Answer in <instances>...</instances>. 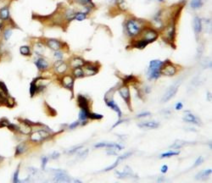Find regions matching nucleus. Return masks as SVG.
Here are the masks:
<instances>
[{"instance_id": "4468645a", "label": "nucleus", "mask_w": 212, "mask_h": 183, "mask_svg": "<svg viewBox=\"0 0 212 183\" xmlns=\"http://www.w3.org/2000/svg\"><path fill=\"white\" fill-rule=\"evenodd\" d=\"M193 28L196 33H200L202 31V21L200 17H195L193 20Z\"/></svg>"}, {"instance_id": "603ef678", "label": "nucleus", "mask_w": 212, "mask_h": 183, "mask_svg": "<svg viewBox=\"0 0 212 183\" xmlns=\"http://www.w3.org/2000/svg\"><path fill=\"white\" fill-rule=\"evenodd\" d=\"M158 1H160V2H162V1H164V0H158Z\"/></svg>"}, {"instance_id": "7c9ffc66", "label": "nucleus", "mask_w": 212, "mask_h": 183, "mask_svg": "<svg viewBox=\"0 0 212 183\" xmlns=\"http://www.w3.org/2000/svg\"><path fill=\"white\" fill-rule=\"evenodd\" d=\"M25 151H26V147H25L24 144H21V145H19V146L17 147V148H16V155L23 154Z\"/></svg>"}, {"instance_id": "79ce46f5", "label": "nucleus", "mask_w": 212, "mask_h": 183, "mask_svg": "<svg viewBox=\"0 0 212 183\" xmlns=\"http://www.w3.org/2000/svg\"><path fill=\"white\" fill-rule=\"evenodd\" d=\"M175 108H176V110H182V109H183V103H182L181 102H179V103H177L176 104Z\"/></svg>"}, {"instance_id": "37998d69", "label": "nucleus", "mask_w": 212, "mask_h": 183, "mask_svg": "<svg viewBox=\"0 0 212 183\" xmlns=\"http://www.w3.org/2000/svg\"><path fill=\"white\" fill-rule=\"evenodd\" d=\"M148 115H150V113L149 112H144V113H142V114H139L138 115V118H141V117H146Z\"/></svg>"}, {"instance_id": "5701e85b", "label": "nucleus", "mask_w": 212, "mask_h": 183, "mask_svg": "<svg viewBox=\"0 0 212 183\" xmlns=\"http://www.w3.org/2000/svg\"><path fill=\"white\" fill-rule=\"evenodd\" d=\"M9 8L7 7L3 8L0 10V16H1L2 19L6 20V19L9 18Z\"/></svg>"}, {"instance_id": "c03bdc74", "label": "nucleus", "mask_w": 212, "mask_h": 183, "mask_svg": "<svg viewBox=\"0 0 212 183\" xmlns=\"http://www.w3.org/2000/svg\"><path fill=\"white\" fill-rule=\"evenodd\" d=\"M54 57H56L57 59H61L63 57V55H62V53L60 52H55L54 53Z\"/></svg>"}, {"instance_id": "f704fd0d", "label": "nucleus", "mask_w": 212, "mask_h": 183, "mask_svg": "<svg viewBox=\"0 0 212 183\" xmlns=\"http://www.w3.org/2000/svg\"><path fill=\"white\" fill-rule=\"evenodd\" d=\"M88 117L91 119H101L103 115L98 114H94V113H88Z\"/></svg>"}, {"instance_id": "7ed1b4c3", "label": "nucleus", "mask_w": 212, "mask_h": 183, "mask_svg": "<svg viewBox=\"0 0 212 183\" xmlns=\"http://www.w3.org/2000/svg\"><path fill=\"white\" fill-rule=\"evenodd\" d=\"M180 85V81L177 82V83H175L172 86H170V88L166 91V93H165V95L163 96V98L161 99V101L163 103H166L167 101H169L170 99L173 98L175 96V94L176 93L177 90H178V87H179Z\"/></svg>"}, {"instance_id": "0eeeda50", "label": "nucleus", "mask_w": 212, "mask_h": 183, "mask_svg": "<svg viewBox=\"0 0 212 183\" xmlns=\"http://www.w3.org/2000/svg\"><path fill=\"white\" fill-rule=\"evenodd\" d=\"M104 100H105V103H106V104H107V106H109L110 108H111L112 110H115V112H117L119 118H121V110H120V108L118 107V105H117V104H116V103H115L112 99H107V98H104Z\"/></svg>"}, {"instance_id": "c756f323", "label": "nucleus", "mask_w": 212, "mask_h": 183, "mask_svg": "<svg viewBox=\"0 0 212 183\" xmlns=\"http://www.w3.org/2000/svg\"><path fill=\"white\" fill-rule=\"evenodd\" d=\"M37 86L36 85V82L34 81V82H32V84H31V88H30V93H31V95L32 96H33L34 94L36 93V92H37Z\"/></svg>"}, {"instance_id": "4be33fe9", "label": "nucleus", "mask_w": 212, "mask_h": 183, "mask_svg": "<svg viewBox=\"0 0 212 183\" xmlns=\"http://www.w3.org/2000/svg\"><path fill=\"white\" fill-rule=\"evenodd\" d=\"M202 4H203L202 0H192L190 5H191L192 8L196 9V8H200L202 6Z\"/></svg>"}, {"instance_id": "39448f33", "label": "nucleus", "mask_w": 212, "mask_h": 183, "mask_svg": "<svg viewBox=\"0 0 212 183\" xmlns=\"http://www.w3.org/2000/svg\"><path fill=\"white\" fill-rule=\"evenodd\" d=\"M162 66H164V68L160 69V73L163 74L165 76H172L176 74V68L175 66L170 64V63H166V64H164L162 65Z\"/></svg>"}, {"instance_id": "ddd939ff", "label": "nucleus", "mask_w": 212, "mask_h": 183, "mask_svg": "<svg viewBox=\"0 0 212 183\" xmlns=\"http://www.w3.org/2000/svg\"><path fill=\"white\" fill-rule=\"evenodd\" d=\"M35 64L37 65V68L39 69H42V70L46 69L48 68V66H49L48 62L45 60L44 59H43V58H39V59L35 62Z\"/></svg>"}, {"instance_id": "20e7f679", "label": "nucleus", "mask_w": 212, "mask_h": 183, "mask_svg": "<svg viewBox=\"0 0 212 183\" xmlns=\"http://www.w3.org/2000/svg\"><path fill=\"white\" fill-rule=\"evenodd\" d=\"M49 137V133L47 131H45L43 130H37V131H35L34 133L32 134L31 136V140L32 142H41L43 140H44L45 138H47Z\"/></svg>"}, {"instance_id": "a18cd8bd", "label": "nucleus", "mask_w": 212, "mask_h": 183, "mask_svg": "<svg viewBox=\"0 0 212 183\" xmlns=\"http://www.w3.org/2000/svg\"><path fill=\"white\" fill-rule=\"evenodd\" d=\"M167 170H168L167 165H163V166L161 167V172H162V173H166Z\"/></svg>"}, {"instance_id": "a19ab883", "label": "nucleus", "mask_w": 212, "mask_h": 183, "mask_svg": "<svg viewBox=\"0 0 212 183\" xmlns=\"http://www.w3.org/2000/svg\"><path fill=\"white\" fill-rule=\"evenodd\" d=\"M75 1L81 4H87L90 2V0H75Z\"/></svg>"}, {"instance_id": "473e14b6", "label": "nucleus", "mask_w": 212, "mask_h": 183, "mask_svg": "<svg viewBox=\"0 0 212 183\" xmlns=\"http://www.w3.org/2000/svg\"><path fill=\"white\" fill-rule=\"evenodd\" d=\"M75 18L77 20H79V21H82V20H85L86 19V14L85 13H77V14L76 15Z\"/></svg>"}, {"instance_id": "1a4fd4ad", "label": "nucleus", "mask_w": 212, "mask_h": 183, "mask_svg": "<svg viewBox=\"0 0 212 183\" xmlns=\"http://www.w3.org/2000/svg\"><path fill=\"white\" fill-rule=\"evenodd\" d=\"M62 83L68 89H72L73 88L74 80L70 76H64L63 79H62Z\"/></svg>"}, {"instance_id": "423d86ee", "label": "nucleus", "mask_w": 212, "mask_h": 183, "mask_svg": "<svg viewBox=\"0 0 212 183\" xmlns=\"http://www.w3.org/2000/svg\"><path fill=\"white\" fill-rule=\"evenodd\" d=\"M119 93H120L121 96L122 97L123 99L126 101L127 104H129V103H130V92H129L128 87H127V86H121L119 89Z\"/></svg>"}, {"instance_id": "c9c22d12", "label": "nucleus", "mask_w": 212, "mask_h": 183, "mask_svg": "<svg viewBox=\"0 0 212 183\" xmlns=\"http://www.w3.org/2000/svg\"><path fill=\"white\" fill-rule=\"evenodd\" d=\"M11 34H12V32H11V30H6L5 32H4V39L5 40H9V37H11Z\"/></svg>"}, {"instance_id": "6e6552de", "label": "nucleus", "mask_w": 212, "mask_h": 183, "mask_svg": "<svg viewBox=\"0 0 212 183\" xmlns=\"http://www.w3.org/2000/svg\"><path fill=\"white\" fill-rule=\"evenodd\" d=\"M159 122L156 121H145L139 124L138 126L141 128H146V129H155L159 127Z\"/></svg>"}, {"instance_id": "4c0bfd02", "label": "nucleus", "mask_w": 212, "mask_h": 183, "mask_svg": "<svg viewBox=\"0 0 212 183\" xmlns=\"http://www.w3.org/2000/svg\"><path fill=\"white\" fill-rule=\"evenodd\" d=\"M202 162H203V158L200 156V157H199L198 159H197V160L195 161V163H194V164H193V167H197L199 166V165H200L201 164H202Z\"/></svg>"}, {"instance_id": "3c124183", "label": "nucleus", "mask_w": 212, "mask_h": 183, "mask_svg": "<svg viewBox=\"0 0 212 183\" xmlns=\"http://www.w3.org/2000/svg\"><path fill=\"white\" fill-rule=\"evenodd\" d=\"M0 28H2V22L0 21Z\"/></svg>"}, {"instance_id": "a211bd4d", "label": "nucleus", "mask_w": 212, "mask_h": 183, "mask_svg": "<svg viewBox=\"0 0 212 183\" xmlns=\"http://www.w3.org/2000/svg\"><path fill=\"white\" fill-rule=\"evenodd\" d=\"M84 64H85V62L82 60V59H80V58H76V59H74L73 60L71 61V66L73 67L74 69L75 68H78V67H81Z\"/></svg>"}, {"instance_id": "ea45409f", "label": "nucleus", "mask_w": 212, "mask_h": 183, "mask_svg": "<svg viewBox=\"0 0 212 183\" xmlns=\"http://www.w3.org/2000/svg\"><path fill=\"white\" fill-rule=\"evenodd\" d=\"M18 174H19V170H17L15 171V173L14 174V179H13L14 182H18L19 181V180H18Z\"/></svg>"}, {"instance_id": "72a5a7b5", "label": "nucleus", "mask_w": 212, "mask_h": 183, "mask_svg": "<svg viewBox=\"0 0 212 183\" xmlns=\"http://www.w3.org/2000/svg\"><path fill=\"white\" fill-rule=\"evenodd\" d=\"M120 161H121V160H120V159H117V160H116V161H115V162L114 164H111L110 166H109V167H107V168H105V169H104V171H111V170H113V169H115V167H116V166H117V165H118V164H119V162H120Z\"/></svg>"}, {"instance_id": "6ab92c4d", "label": "nucleus", "mask_w": 212, "mask_h": 183, "mask_svg": "<svg viewBox=\"0 0 212 183\" xmlns=\"http://www.w3.org/2000/svg\"><path fill=\"white\" fill-rule=\"evenodd\" d=\"M166 34L167 38L169 40H172L173 37H174V35H175V27H174V25L169 26L167 30L166 31Z\"/></svg>"}, {"instance_id": "09e8293b", "label": "nucleus", "mask_w": 212, "mask_h": 183, "mask_svg": "<svg viewBox=\"0 0 212 183\" xmlns=\"http://www.w3.org/2000/svg\"><path fill=\"white\" fill-rule=\"evenodd\" d=\"M77 125H78V122L77 121L75 122V123H73L72 125H70V128H71V129H73L74 127H76V126H77Z\"/></svg>"}, {"instance_id": "2eb2a0df", "label": "nucleus", "mask_w": 212, "mask_h": 183, "mask_svg": "<svg viewBox=\"0 0 212 183\" xmlns=\"http://www.w3.org/2000/svg\"><path fill=\"white\" fill-rule=\"evenodd\" d=\"M0 97L4 99H7L9 97L8 89L4 82L0 81Z\"/></svg>"}, {"instance_id": "f8f14e48", "label": "nucleus", "mask_w": 212, "mask_h": 183, "mask_svg": "<svg viewBox=\"0 0 212 183\" xmlns=\"http://www.w3.org/2000/svg\"><path fill=\"white\" fill-rule=\"evenodd\" d=\"M54 67L59 73H64L65 70L67 69V65L64 63L63 61H58L54 64Z\"/></svg>"}, {"instance_id": "2f4dec72", "label": "nucleus", "mask_w": 212, "mask_h": 183, "mask_svg": "<svg viewBox=\"0 0 212 183\" xmlns=\"http://www.w3.org/2000/svg\"><path fill=\"white\" fill-rule=\"evenodd\" d=\"M75 16H76V15H75V13H74L73 10H71V9H69L67 12H66V17H67V19L68 20H73L74 18H75Z\"/></svg>"}, {"instance_id": "e433bc0d", "label": "nucleus", "mask_w": 212, "mask_h": 183, "mask_svg": "<svg viewBox=\"0 0 212 183\" xmlns=\"http://www.w3.org/2000/svg\"><path fill=\"white\" fill-rule=\"evenodd\" d=\"M132 152H130V153H126V154H124L121 155V156H120L118 159H120L121 161V160H124V159H127L128 157H130L131 155H132Z\"/></svg>"}, {"instance_id": "b1692460", "label": "nucleus", "mask_w": 212, "mask_h": 183, "mask_svg": "<svg viewBox=\"0 0 212 183\" xmlns=\"http://www.w3.org/2000/svg\"><path fill=\"white\" fill-rule=\"evenodd\" d=\"M74 75H75V76L76 77H82L83 76H84V70L82 69V68H80V67H78V68H75V69H74Z\"/></svg>"}, {"instance_id": "aec40b11", "label": "nucleus", "mask_w": 212, "mask_h": 183, "mask_svg": "<svg viewBox=\"0 0 212 183\" xmlns=\"http://www.w3.org/2000/svg\"><path fill=\"white\" fill-rule=\"evenodd\" d=\"M20 130H21L22 133H24V134H29L30 132H31V130H32V129H31V127L27 125V124H22L21 126H20Z\"/></svg>"}, {"instance_id": "bb28decb", "label": "nucleus", "mask_w": 212, "mask_h": 183, "mask_svg": "<svg viewBox=\"0 0 212 183\" xmlns=\"http://www.w3.org/2000/svg\"><path fill=\"white\" fill-rule=\"evenodd\" d=\"M20 52L22 55H29L30 54V49L27 46H22L20 49Z\"/></svg>"}, {"instance_id": "a878e982", "label": "nucleus", "mask_w": 212, "mask_h": 183, "mask_svg": "<svg viewBox=\"0 0 212 183\" xmlns=\"http://www.w3.org/2000/svg\"><path fill=\"white\" fill-rule=\"evenodd\" d=\"M88 110H82L80 111V114H79V119L81 120H85L86 119L88 118Z\"/></svg>"}, {"instance_id": "412c9836", "label": "nucleus", "mask_w": 212, "mask_h": 183, "mask_svg": "<svg viewBox=\"0 0 212 183\" xmlns=\"http://www.w3.org/2000/svg\"><path fill=\"white\" fill-rule=\"evenodd\" d=\"M190 144V142H184V141H176V142H174V144H172L171 146V147H175V148H180L181 147L184 146V145H188Z\"/></svg>"}, {"instance_id": "f3484780", "label": "nucleus", "mask_w": 212, "mask_h": 183, "mask_svg": "<svg viewBox=\"0 0 212 183\" xmlns=\"http://www.w3.org/2000/svg\"><path fill=\"white\" fill-rule=\"evenodd\" d=\"M78 103H79V105H80V107H81V109H82V110H88L87 100V98H86L84 96L80 95V96L78 97Z\"/></svg>"}, {"instance_id": "dca6fc26", "label": "nucleus", "mask_w": 212, "mask_h": 183, "mask_svg": "<svg viewBox=\"0 0 212 183\" xmlns=\"http://www.w3.org/2000/svg\"><path fill=\"white\" fill-rule=\"evenodd\" d=\"M183 120H185V121L187 122H190V123H193V124H198V125H200V120L197 118V117H195L193 114H186L185 116L183 117Z\"/></svg>"}, {"instance_id": "58836bf2", "label": "nucleus", "mask_w": 212, "mask_h": 183, "mask_svg": "<svg viewBox=\"0 0 212 183\" xmlns=\"http://www.w3.org/2000/svg\"><path fill=\"white\" fill-rule=\"evenodd\" d=\"M82 147V146H77L75 147H73V148H71V149H70L69 151H68V154H73L74 152H76V151H77L79 148H81Z\"/></svg>"}, {"instance_id": "cd10ccee", "label": "nucleus", "mask_w": 212, "mask_h": 183, "mask_svg": "<svg viewBox=\"0 0 212 183\" xmlns=\"http://www.w3.org/2000/svg\"><path fill=\"white\" fill-rule=\"evenodd\" d=\"M148 43H149V42H148L147 41L145 40V39H143V40H140L137 43V48H138V49H144V48H145V47L148 45Z\"/></svg>"}, {"instance_id": "f03ea898", "label": "nucleus", "mask_w": 212, "mask_h": 183, "mask_svg": "<svg viewBox=\"0 0 212 183\" xmlns=\"http://www.w3.org/2000/svg\"><path fill=\"white\" fill-rule=\"evenodd\" d=\"M127 30L129 35L133 37V36H137L140 32L141 26L137 20H129L127 23Z\"/></svg>"}, {"instance_id": "49530a36", "label": "nucleus", "mask_w": 212, "mask_h": 183, "mask_svg": "<svg viewBox=\"0 0 212 183\" xmlns=\"http://www.w3.org/2000/svg\"><path fill=\"white\" fill-rule=\"evenodd\" d=\"M47 161H48V158H43V169H44L45 165L47 164Z\"/></svg>"}, {"instance_id": "9d476101", "label": "nucleus", "mask_w": 212, "mask_h": 183, "mask_svg": "<svg viewBox=\"0 0 212 183\" xmlns=\"http://www.w3.org/2000/svg\"><path fill=\"white\" fill-rule=\"evenodd\" d=\"M47 45L49 47V49H53L54 51H58L59 49L61 48V44L60 42L57 40L54 39H49L47 41Z\"/></svg>"}, {"instance_id": "f257e3e1", "label": "nucleus", "mask_w": 212, "mask_h": 183, "mask_svg": "<svg viewBox=\"0 0 212 183\" xmlns=\"http://www.w3.org/2000/svg\"><path fill=\"white\" fill-rule=\"evenodd\" d=\"M163 62L160 60H152L149 63V79H157L160 76V67Z\"/></svg>"}, {"instance_id": "de8ad7c7", "label": "nucleus", "mask_w": 212, "mask_h": 183, "mask_svg": "<svg viewBox=\"0 0 212 183\" xmlns=\"http://www.w3.org/2000/svg\"><path fill=\"white\" fill-rule=\"evenodd\" d=\"M123 121H125V120H119V121L117 122V123H115V124L114 126H112V128H114V127H115V126H118V125H119V124H121V123H122Z\"/></svg>"}, {"instance_id": "393cba45", "label": "nucleus", "mask_w": 212, "mask_h": 183, "mask_svg": "<svg viewBox=\"0 0 212 183\" xmlns=\"http://www.w3.org/2000/svg\"><path fill=\"white\" fill-rule=\"evenodd\" d=\"M211 169H209V170H206V171H202V172H200V174L198 175H196L197 177V179H201V178H204V176H208L209 175H210L211 174Z\"/></svg>"}, {"instance_id": "8fccbe9b", "label": "nucleus", "mask_w": 212, "mask_h": 183, "mask_svg": "<svg viewBox=\"0 0 212 183\" xmlns=\"http://www.w3.org/2000/svg\"><path fill=\"white\" fill-rule=\"evenodd\" d=\"M58 157H59V154H58V153H54L52 158H53V159H57Z\"/></svg>"}, {"instance_id": "9b49d317", "label": "nucleus", "mask_w": 212, "mask_h": 183, "mask_svg": "<svg viewBox=\"0 0 212 183\" xmlns=\"http://www.w3.org/2000/svg\"><path fill=\"white\" fill-rule=\"evenodd\" d=\"M157 37H158V34L154 30H149L145 33V40L147 41L148 42H154L157 38Z\"/></svg>"}, {"instance_id": "c85d7f7f", "label": "nucleus", "mask_w": 212, "mask_h": 183, "mask_svg": "<svg viewBox=\"0 0 212 183\" xmlns=\"http://www.w3.org/2000/svg\"><path fill=\"white\" fill-rule=\"evenodd\" d=\"M179 154V152H167L160 155V158H167V157H171V156H175Z\"/></svg>"}]
</instances>
